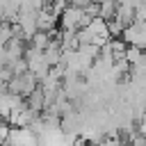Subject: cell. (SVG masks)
<instances>
[{
    "instance_id": "1",
    "label": "cell",
    "mask_w": 146,
    "mask_h": 146,
    "mask_svg": "<svg viewBox=\"0 0 146 146\" xmlns=\"http://www.w3.org/2000/svg\"><path fill=\"white\" fill-rule=\"evenodd\" d=\"M89 21H91V18L84 14V9H80V7H71V5H66L64 11L59 14V25H62V30H68V32H78V30H82Z\"/></svg>"
},
{
    "instance_id": "2",
    "label": "cell",
    "mask_w": 146,
    "mask_h": 146,
    "mask_svg": "<svg viewBox=\"0 0 146 146\" xmlns=\"http://www.w3.org/2000/svg\"><path fill=\"white\" fill-rule=\"evenodd\" d=\"M57 14L50 11L48 7H41L36 11V32H52L55 25H57Z\"/></svg>"
},
{
    "instance_id": "3",
    "label": "cell",
    "mask_w": 146,
    "mask_h": 146,
    "mask_svg": "<svg viewBox=\"0 0 146 146\" xmlns=\"http://www.w3.org/2000/svg\"><path fill=\"white\" fill-rule=\"evenodd\" d=\"M114 14H116V0H100L98 2V16L100 18L110 21V18H114Z\"/></svg>"
},
{
    "instance_id": "4",
    "label": "cell",
    "mask_w": 146,
    "mask_h": 146,
    "mask_svg": "<svg viewBox=\"0 0 146 146\" xmlns=\"http://www.w3.org/2000/svg\"><path fill=\"white\" fill-rule=\"evenodd\" d=\"M50 43V32H34L32 36V48L34 50H46Z\"/></svg>"
},
{
    "instance_id": "5",
    "label": "cell",
    "mask_w": 146,
    "mask_h": 146,
    "mask_svg": "<svg viewBox=\"0 0 146 146\" xmlns=\"http://www.w3.org/2000/svg\"><path fill=\"white\" fill-rule=\"evenodd\" d=\"M135 21L137 23H146V0L135 7Z\"/></svg>"
},
{
    "instance_id": "6",
    "label": "cell",
    "mask_w": 146,
    "mask_h": 146,
    "mask_svg": "<svg viewBox=\"0 0 146 146\" xmlns=\"http://www.w3.org/2000/svg\"><path fill=\"white\" fill-rule=\"evenodd\" d=\"M98 146H123V141H121L119 135H116V137H103V139L98 141Z\"/></svg>"
},
{
    "instance_id": "7",
    "label": "cell",
    "mask_w": 146,
    "mask_h": 146,
    "mask_svg": "<svg viewBox=\"0 0 146 146\" xmlns=\"http://www.w3.org/2000/svg\"><path fill=\"white\" fill-rule=\"evenodd\" d=\"M9 123H7V119H0V144L7 139V135H9Z\"/></svg>"
},
{
    "instance_id": "8",
    "label": "cell",
    "mask_w": 146,
    "mask_h": 146,
    "mask_svg": "<svg viewBox=\"0 0 146 146\" xmlns=\"http://www.w3.org/2000/svg\"><path fill=\"white\" fill-rule=\"evenodd\" d=\"M137 135H141V137L146 139V114L137 121Z\"/></svg>"
}]
</instances>
